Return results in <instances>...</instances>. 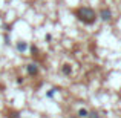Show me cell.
<instances>
[{
	"label": "cell",
	"mask_w": 121,
	"mask_h": 118,
	"mask_svg": "<svg viewBox=\"0 0 121 118\" xmlns=\"http://www.w3.org/2000/svg\"><path fill=\"white\" fill-rule=\"evenodd\" d=\"M75 17L80 22H83L84 25H92L95 20H97V14L92 8L89 6H83V8H78L75 11Z\"/></svg>",
	"instance_id": "obj_1"
},
{
	"label": "cell",
	"mask_w": 121,
	"mask_h": 118,
	"mask_svg": "<svg viewBox=\"0 0 121 118\" xmlns=\"http://www.w3.org/2000/svg\"><path fill=\"white\" fill-rule=\"evenodd\" d=\"M26 71L29 77H37L39 75V66L35 63H29V65H26Z\"/></svg>",
	"instance_id": "obj_2"
},
{
	"label": "cell",
	"mask_w": 121,
	"mask_h": 118,
	"mask_svg": "<svg viewBox=\"0 0 121 118\" xmlns=\"http://www.w3.org/2000/svg\"><path fill=\"white\" fill-rule=\"evenodd\" d=\"M100 18L103 22H109L110 18H112V11H110L109 8H103L100 11Z\"/></svg>",
	"instance_id": "obj_3"
},
{
	"label": "cell",
	"mask_w": 121,
	"mask_h": 118,
	"mask_svg": "<svg viewBox=\"0 0 121 118\" xmlns=\"http://www.w3.org/2000/svg\"><path fill=\"white\" fill-rule=\"evenodd\" d=\"M15 48H17L18 52H25V51L28 49V43H26V41H17Z\"/></svg>",
	"instance_id": "obj_4"
},
{
	"label": "cell",
	"mask_w": 121,
	"mask_h": 118,
	"mask_svg": "<svg viewBox=\"0 0 121 118\" xmlns=\"http://www.w3.org/2000/svg\"><path fill=\"white\" fill-rule=\"evenodd\" d=\"M61 72L65 75H71L72 74V66L69 65V63H65V65L61 66Z\"/></svg>",
	"instance_id": "obj_5"
},
{
	"label": "cell",
	"mask_w": 121,
	"mask_h": 118,
	"mask_svg": "<svg viewBox=\"0 0 121 118\" xmlns=\"http://www.w3.org/2000/svg\"><path fill=\"white\" fill-rule=\"evenodd\" d=\"M87 114H89V110L84 109V107H81V109L78 110V117L80 118H87Z\"/></svg>",
	"instance_id": "obj_6"
},
{
	"label": "cell",
	"mask_w": 121,
	"mask_h": 118,
	"mask_svg": "<svg viewBox=\"0 0 121 118\" xmlns=\"http://www.w3.org/2000/svg\"><path fill=\"white\" fill-rule=\"evenodd\" d=\"M57 92H58V91H57L55 87H52V89H49V91L46 92V97H48V98H54V95H55Z\"/></svg>",
	"instance_id": "obj_7"
},
{
	"label": "cell",
	"mask_w": 121,
	"mask_h": 118,
	"mask_svg": "<svg viewBox=\"0 0 121 118\" xmlns=\"http://www.w3.org/2000/svg\"><path fill=\"white\" fill-rule=\"evenodd\" d=\"M87 118H100V115H98V114L94 110V112H89L87 114Z\"/></svg>",
	"instance_id": "obj_8"
},
{
	"label": "cell",
	"mask_w": 121,
	"mask_h": 118,
	"mask_svg": "<svg viewBox=\"0 0 121 118\" xmlns=\"http://www.w3.org/2000/svg\"><path fill=\"white\" fill-rule=\"evenodd\" d=\"M44 40H46V41H51V40H52V35H51V34H46V37H44Z\"/></svg>",
	"instance_id": "obj_9"
},
{
	"label": "cell",
	"mask_w": 121,
	"mask_h": 118,
	"mask_svg": "<svg viewBox=\"0 0 121 118\" xmlns=\"http://www.w3.org/2000/svg\"><path fill=\"white\" fill-rule=\"evenodd\" d=\"M11 118H20V115H18L17 112H14V114H11V115H9Z\"/></svg>",
	"instance_id": "obj_10"
},
{
	"label": "cell",
	"mask_w": 121,
	"mask_h": 118,
	"mask_svg": "<svg viewBox=\"0 0 121 118\" xmlns=\"http://www.w3.org/2000/svg\"><path fill=\"white\" fill-rule=\"evenodd\" d=\"M23 83V77H17V84H22Z\"/></svg>",
	"instance_id": "obj_11"
},
{
	"label": "cell",
	"mask_w": 121,
	"mask_h": 118,
	"mask_svg": "<svg viewBox=\"0 0 121 118\" xmlns=\"http://www.w3.org/2000/svg\"><path fill=\"white\" fill-rule=\"evenodd\" d=\"M31 52L35 54V52H37V46H31Z\"/></svg>",
	"instance_id": "obj_12"
}]
</instances>
